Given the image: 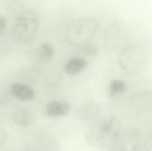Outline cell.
Listing matches in <instances>:
<instances>
[{
  "mask_svg": "<svg viewBox=\"0 0 152 151\" xmlns=\"http://www.w3.org/2000/svg\"><path fill=\"white\" fill-rule=\"evenodd\" d=\"M10 93L15 99L21 101H31L36 96L35 91L32 87L21 83L12 84L10 86Z\"/></svg>",
  "mask_w": 152,
  "mask_h": 151,
  "instance_id": "4",
  "label": "cell"
},
{
  "mask_svg": "<svg viewBox=\"0 0 152 151\" xmlns=\"http://www.w3.org/2000/svg\"><path fill=\"white\" fill-rule=\"evenodd\" d=\"M54 53H55L54 46L49 42H44L43 44H40L38 48V56L44 61H50L53 57Z\"/></svg>",
  "mask_w": 152,
  "mask_h": 151,
  "instance_id": "10",
  "label": "cell"
},
{
  "mask_svg": "<svg viewBox=\"0 0 152 151\" xmlns=\"http://www.w3.org/2000/svg\"><path fill=\"white\" fill-rule=\"evenodd\" d=\"M7 141V134L4 131L0 129V147H2Z\"/></svg>",
  "mask_w": 152,
  "mask_h": 151,
  "instance_id": "12",
  "label": "cell"
},
{
  "mask_svg": "<svg viewBox=\"0 0 152 151\" xmlns=\"http://www.w3.org/2000/svg\"><path fill=\"white\" fill-rule=\"evenodd\" d=\"M118 133V132L117 131L116 120L113 117H111L102 122V124L95 130L94 135L95 137V141L99 142L110 141L112 143Z\"/></svg>",
  "mask_w": 152,
  "mask_h": 151,
  "instance_id": "3",
  "label": "cell"
},
{
  "mask_svg": "<svg viewBox=\"0 0 152 151\" xmlns=\"http://www.w3.org/2000/svg\"><path fill=\"white\" fill-rule=\"evenodd\" d=\"M7 19L3 14H0V36L5 31L7 28Z\"/></svg>",
  "mask_w": 152,
  "mask_h": 151,
  "instance_id": "11",
  "label": "cell"
},
{
  "mask_svg": "<svg viewBox=\"0 0 152 151\" xmlns=\"http://www.w3.org/2000/svg\"><path fill=\"white\" fill-rule=\"evenodd\" d=\"M140 134L135 129L118 133L111 145V151H135L139 146Z\"/></svg>",
  "mask_w": 152,
  "mask_h": 151,
  "instance_id": "2",
  "label": "cell"
},
{
  "mask_svg": "<svg viewBox=\"0 0 152 151\" xmlns=\"http://www.w3.org/2000/svg\"><path fill=\"white\" fill-rule=\"evenodd\" d=\"M39 26L40 17L38 12L33 9L23 10L15 19L12 36L19 44H28L36 37Z\"/></svg>",
  "mask_w": 152,
  "mask_h": 151,
  "instance_id": "1",
  "label": "cell"
},
{
  "mask_svg": "<svg viewBox=\"0 0 152 151\" xmlns=\"http://www.w3.org/2000/svg\"><path fill=\"white\" fill-rule=\"evenodd\" d=\"M132 105L137 109H148L152 108V91L137 93L133 100Z\"/></svg>",
  "mask_w": 152,
  "mask_h": 151,
  "instance_id": "7",
  "label": "cell"
},
{
  "mask_svg": "<svg viewBox=\"0 0 152 151\" xmlns=\"http://www.w3.org/2000/svg\"><path fill=\"white\" fill-rule=\"evenodd\" d=\"M88 66V61L81 57L69 59L64 65L65 72L69 76H76L83 72Z\"/></svg>",
  "mask_w": 152,
  "mask_h": 151,
  "instance_id": "6",
  "label": "cell"
},
{
  "mask_svg": "<svg viewBox=\"0 0 152 151\" xmlns=\"http://www.w3.org/2000/svg\"><path fill=\"white\" fill-rule=\"evenodd\" d=\"M13 122L20 127L29 126L33 122V116L30 111L21 109H18L13 113L12 116Z\"/></svg>",
  "mask_w": 152,
  "mask_h": 151,
  "instance_id": "8",
  "label": "cell"
},
{
  "mask_svg": "<svg viewBox=\"0 0 152 151\" xmlns=\"http://www.w3.org/2000/svg\"><path fill=\"white\" fill-rule=\"evenodd\" d=\"M144 149L145 151H152V135L144 143Z\"/></svg>",
  "mask_w": 152,
  "mask_h": 151,
  "instance_id": "13",
  "label": "cell"
},
{
  "mask_svg": "<svg viewBox=\"0 0 152 151\" xmlns=\"http://www.w3.org/2000/svg\"><path fill=\"white\" fill-rule=\"evenodd\" d=\"M126 84L121 79H113L109 85V93L111 97L122 95L126 91Z\"/></svg>",
  "mask_w": 152,
  "mask_h": 151,
  "instance_id": "9",
  "label": "cell"
},
{
  "mask_svg": "<svg viewBox=\"0 0 152 151\" xmlns=\"http://www.w3.org/2000/svg\"><path fill=\"white\" fill-rule=\"evenodd\" d=\"M71 110V105L67 101H54L45 106V113L50 117H61L67 116Z\"/></svg>",
  "mask_w": 152,
  "mask_h": 151,
  "instance_id": "5",
  "label": "cell"
}]
</instances>
